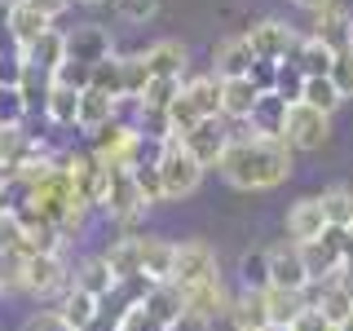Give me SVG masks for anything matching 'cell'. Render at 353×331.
I'll return each mask as SVG.
<instances>
[{"label": "cell", "instance_id": "1", "mask_svg": "<svg viewBox=\"0 0 353 331\" xmlns=\"http://www.w3.org/2000/svg\"><path fill=\"white\" fill-rule=\"evenodd\" d=\"M292 146L283 137H261V132H234L225 159H221V177L234 190H274L292 177Z\"/></svg>", "mask_w": 353, "mask_h": 331}, {"label": "cell", "instance_id": "36", "mask_svg": "<svg viewBox=\"0 0 353 331\" xmlns=\"http://www.w3.org/2000/svg\"><path fill=\"white\" fill-rule=\"evenodd\" d=\"M27 115H31V106L22 97L18 80H0V128H22Z\"/></svg>", "mask_w": 353, "mask_h": 331}, {"label": "cell", "instance_id": "39", "mask_svg": "<svg viewBox=\"0 0 353 331\" xmlns=\"http://www.w3.org/2000/svg\"><path fill=\"white\" fill-rule=\"evenodd\" d=\"M150 84V66L141 53H124V97H141Z\"/></svg>", "mask_w": 353, "mask_h": 331}, {"label": "cell", "instance_id": "34", "mask_svg": "<svg viewBox=\"0 0 353 331\" xmlns=\"http://www.w3.org/2000/svg\"><path fill=\"white\" fill-rule=\"evenodd\" d=\"M301 102L314 106V110H323V115H336V106L345 102V93L336 88V80H331V75H318V80H305Z\"/></svg>", "mask_w": 353, "mask_h": 331}, {"label": "cell", "instance_id": "16", "mask_svg": "<svg viewBox=\"0 0 353 331\" xmlns=\"http://www.w3.org/2000/svg\"><path fill=\"white\" fill-rule=\"evenodd\" d=\"M314 40H323L327 49H336V53H345V49H353V14L345 5H327L323 14H314V31H309Z\"/></svg>", "mask_w": 353, "mask_h": 331}, {"label": "cell", "instance_id": "47", "mask_svg": "<svg viewBox=\"0 0 353 331\" xmlns=\"http://www.w3.org/2000/svg\"><path fill=\"white\" fill-rule=\"evenodd\" d=\"M88 75H93L88 66H80V62H71V58H66V62H62V71L53 75V80L66 84V88H75V93H84V88H88Z\"/></svg>", "mask_w": 353, "mask_h": 331}, {"label": "cell", "instance_id": "37", "mask_svg": "<svg viewBox=\"0 0 353 331\" xmlns=\"http://www.w3.org/2000/svg\"><path fill=\"white\" fill-rule=\"evenodd\" d=\"M181 88H185L181 80H163V75H154V80L146 84V93H141L137 102H141V110H168L176 97H181Z\"/></svg>", "mask_w": 353, "mask_h": 331}, {"label": "cell", "instance_id": "25", "mask_svg": "<svg viewBox=\"0 0 353 331\" xmlns=\"http://www.w3.org/2000/svg\"><path fill=\"white\" fill-rule=\"evenodd\" d=\"M287 62L301 66L305 80H318V75H331V66H336V49H327V44L314 40V36H301V44H296V53Z\"/></svg>", "mask_w": 353, "mask_h": 331}, {"label": "cell", "instance_id": "38", "mask_svg": "<svg viewBox=\"0 0 353 331\" xmlns=\"http://www.w3.org/2000/svg\"><path fill=\"white\" fill-rule=\"evenodd\" d=\"M239 274H243V292H265L270 287V252H248L239 261Z\"/></svg>", "mask_w": 353, "mask_h": 331}, {"label": "cell", "instance_id": "32", "mask_svg": "<svg viewBox=\"0 0 353 331\" xmlns=\"http://www.w3.org/2000/svg\"><path fill=\"white\" fill-rule=\"evenodd\" d=\"M14 80L22 88V97H27V106L31 110H44V102H49V93H53V75L40 71V66H31V62H22Z\"/></svg>", "mask_w": 353, "mask_h": 331}, {"label": "cell", "instance_id": "6", "mask_svg": "<svg viewBox=\"0 0 353 331\" xmlns=\"http://www.w3.org/2000/svg\"><path fill=\"white\" fill-rule=\"evenodd\" d=\"M146 194H141L137 177L132 172H110L106 177V190H102V212L110 221H119L124 225V234H132V221H137L141 212H146Z\"/></svg>", "mask_w": 353, "mask_h": 331}, {"label": "cell", "instance_id": "52", "mask_svg": "<svg viewBox=\"0 0 353 331\" xmlns=\"http://www.w3.org/2000/svg\"><path fill=\"white\" fill-rule=\"evenodd\" d=\"M18 0H0V36H9V18H14Z\"/></svg>", "mask_w": 353, "mask_h": 331}, {"label": "cell", "instance_id": "31", "mask_svg": "<svg viewBox=\"0 0 353 331\" xmlns=\"http://www.w3.org/2000/svg\"><path fill=\"white\" fill-rule=\"evenodd\" d=\"M265 305H270V327H292L305 314V296L283 287H265Z\"/></svg>", "mask_w": 353, "mask_h": 331}, {"label": "cell", "instance_id": "41", "mask_svg": "<svg viewBox=\"0 0 353 331\" xmlns=\"http://www.w3.org/2000/svg\"><path fill=\"white\" fill-rule=\"evenodd\" d=\"M132 177H137V185H141V194H146L150 208L168 199V194H163V181H159V163H154V159H146L141 168H132Z\"/></svg>", "mask_w": 353, "mask_h": 331}, {"label": "cell", "instance_id": "4", "mask_svg": "<svg viewBox=\"0 0 353 331\" xmlns=\"http://www.w3.org/2000/svg\"><path fill=\"white\" fill-rule=\"evenodd\" d=\"M327 137H331V115H323V110H314V106H305V102H292V106H287L283 141L292 150L314 154V150L327 146Z\"/></svg>", "mask_w": 353, "mask_h": 331}, {"label": "cell", "instance_id": "9", "mask_svg": "<svg viewBox=\"0 0 353 331\" xmlns=\"http://www.w3.org/2000/svg\"><path fill=\"white\" fill-rule=\"evenodd\" d=\"M305 265H309V279H336L340 265H345V252H349V230H327L323 239L305 243Z\"/></svg>", "mask_w": 353, "mask_h": 331}, {"label": "cell", "instance_id": "51", "mask_svg": "<svg viewBox=\"0 0 353 331\" xmlns=\"http://www.w3.org/2000/svg\"><path fill=\"white\" fill-rule=\"evenodd\" d=\"M168 331H212V323L208 318H194V314H181V318H172Z\"/></svg>", "mask_w": 353, "mask_h": 331}, {"label": "cell", "instance_id": "33", "mask_svg": "<svg viewBox=\"0 0 353 331\" xmlns=\"http://www.w3.org/2000/svg\"><path fill=\"white\" fill-rule=\"evenodd\" d=\"M323 208H327L331 230H349L353 234V185H331V190H323Z\"/></svg>", "mask_w": 353, "mask_h": 331}, {"label": "cell", "instance_id": "48", "mask_svg": "<svg viewBox=\"0 0 353 331\" xmlns=\"http://www.w3.org/2000/svg\"><path fill=\"white\" fill-rule=\"evenodd\" d=\"M292 327H296V331H336V323H331L323 309H305V314L296 318Z\"/></svg>", "mask_w": 353, "mask_h": 331}, {"label": "cell", "instance_id": "20", "mask_svg": "<svg viewBox=\"0 0 353 331\" xmlns=\"http://www.w3.org/2000/svg\"><path fill=\"white\" fill-rule=\"evenodd\" d=\"M102 257H106L110 274H115L119 283H128V279H146V270H141V234H119V239L102 252Z\"/></svg>", "mask_w": 353, "mask_h": 331}, {"label": "cell", "instance_id": "8", "mask_svg": "<svg viewBox=\"0 0 353 331\" xmlns=\"http://www.w3.org/2000/svg\"><path fill=\"white\" fill-rule=\"evenodd\" d=\"M62 168L66 177H71V185H75V194H80V203L84 208H102V190H106V168L97 163V154L93 150H80V154H62Z\"/></svg>", "mask_w": 353, "mask_h": 331}, {"label": "cell", "instance_id": "5", "mask_svg": "<svg viewBox=\"0 0 353 331\" xmlns=\"http://www.w3.org/2000/svg\"><path fill=\"white\" fill-rule=\"evenodd\" d=\"M221 279L216 270V248L208 239H185L176 243V265H172V287L176 292H190L199 283H212Z\"/></svg>", "mask_w": 353, "mask_h": 331}, {"label": "cell", "instance_id": "12", "mask_svg": "<svg viewBox=\"0 0 353 331\" xmlns=\"http://www.w3.org/2000/svg\"><path fill=\"white\" fill-rule=\"evenodd\" d=\"M110 53H115V44H110V31L97 27V22H80L75 31H66V58L80 62L93 71L97 62H106Z\"/></svg>", "mask_w": 353, "mask_h": 331}, {"label": "cell", "instance_id": "30", "mask_svg": "<svg viewBox=\"0 0 353 331\" xmlns=\"http://www.w3.org/2000/svg\"><path fill=\"white\" fill-rule=\"evenodd\" d=\"M185 97L199 106V115H203V119H221V80H216L212 71L185 80Z\"/></svg>", "mask_w": 353, "mask_h": 331}, {"label": "cell", "instance_id": "27", "mask_svg": "<svg viewBox=\"0 0 353 331\" xmlns=\"http://www.w3.org/2000/svg\"><path fill=\"white\" fill-rule=\"evenodd\" d=\"M22 62H31V66H40V71L58 75V71H62V62H66V31L53 27L44 40H36L27 53H22Z\"/></svg>", "mask_w": 353, "mask_h": 331}, {"label": "cell", "instance_id": "21", "mask_svg": "<svg viewBox=\"0 0 353 331\" xmlns=\"http://www.w3.org/2000/svg\"><path fill=\"white\" fill-rule=\"evenodd\" d=\"M115 115H119V97H106V93H97V88H84V93H80V115H75V128L93 137V132H102Z\"/></svg>", "mask_w": 353, "mask_h": 331}, {"label": "cell", "instance_id": "53", "mask_svg": "<svg viewBox=\"0 0 353 331\" xmlns=\"http://www.w3.org/2000/svg\"><path fill=\"white\" fill-rule=\"evenodd\" d=\"M296 5L305 9V14H323L327 5H336V0H296Z\"/></svg>", "mask_w": 353, "mask_h": 331}, {"label": "cell", "instance_id": "13", "mask_svg": "<svg viewBox=\"0 0 353 331\" xmlns=\"http://www.w3.org/2000/svg\"><path fill=\"white\" fill-rule=\"evenodd\" d=\"M185 150L194 154L203 168H221V159H225V150H230V141H234V132H230L221 119H203L194 132H185Z\"/></svg>", "mask_w": 353, "mask_h": 331}, {"label": "cell", "instance_id": "28", "mask_svg": "<svg viewBox=\"0 0 353 331\" xmlns=\"http://www.w3.org/2000/svg\"><path fill=\"white\" fill-rule=\"evenodd\" d=\"M287 106L292 102H283L279 93H265L261 102H256V110H252V132H261V137H283V119H287Z\"/></svg>", "mask_w": 353, "mask_h": 331}, {"label": "cell", "instance_id": "44", "mask_svg": "<svg viewBox=\"0 0 353 331\" xmlns=\"http://www.w3.org/2000/svg\"><path fill=\"white\" fill-rule=\"evenodd\" d=\"M22 331H75V327L66 323L58 309H40V314H31L27 323H22Z\"/></svg>", "mask_w": 353, "mask_h": 331}, {"label": "cell", "instance_id": "54", "mask_svg": "<svg viewBox=\"0 0 353 331\" xmlns=\"http://www.w3.org/2000/svg\"><path fill=\"white\" fill-rule=\"evenodd\" d=\"M340 331H353V314H349V318H345V323H340Z\"/></svg>", "mask_w": 353, "mask_h": 331}, {"label": "cell", "instance_id": "46", "mask_svg": "<svg viewBox=\"0 0 353 331\" xmlns=\"http://www.w3.org/2000/svg\"><path fill=\"white\" fill-rule=\"evenodd\" d=\"M248 80L261 88V93H274V88H279V62H252V71H248Z\"/></svg>", "mask_w": 353, "mask_h": 331}, {"label": "cell", "instance_id": "35", "mask_svg": "<svg viewBox=\"0 0 353 331\" xmlns=\"http://www.w3.org/2000/svg\"><path fill=\"white\" fill-rule=\"evenodd\" d=\"M88 88H97L106 97H124V53H110L106 62H97L93 75H88Z\"/></svg>", "mask_w": 353, "mask_h": 331}, {"label": "cell", "instance_id": "17", "mask_svg": "<svg viewBox=\"0 0 353 331\" xmlns=\"http://www.w3.org/2000/svg\"><path fill=\"white\" fill-rule=\"evenodd\" d=\"M261 97H265V93H261V88L248 80V75H234V80H221V119H234V124H248Z\"/></svg>", "mask_w": 353, "mask_h": 331}, {"label": "cell", "instance_id": "7", "mask_svg": "<svg viewBox=\"0 0 353 331\" xmlns=\"http://www.w3.org/2000/svg\"><path fill=\"white\" fill-rule=\"evenodd\" d=\"M243 36H248L252 53H256L261 62H287L296 53V44H301V31L287 27L283 18H261V22H252Z\"/></svg>", "mask_w": 353, "mask_h": 331}, {"label": "cell", "instance_id": "24", "mask_svg": "<svg viewBox=\"0 0 353 331\" xmlns=\"http://www.w3.org/2000/svg\"><path fill=\"white\" fill-rule=\"evenodd\" d=\"M230 323H234V331H270L265 292H239L234 305H230Z\"/></svg>", "mask_w": 353, "mask_h": 331}, {"label": "cell", "instance_id": "29", "mask_svg": "<svg viewBox=\"0 0 353 331\" xmlns=\"http://www.w3.org/2000/svg\"><path fill=\"white\" fill-rule=\"evenodd\" d=\"M75 115H80V93L53 80V93H49V102H44V119H49L53 128H75Z\"/></svg>", "mask_w": 353, "mask_h": 331}, {"label": "cell", "instance_id": "40", "mask_svg": "<svg viewBox=\"0 0 353 331\" xmlns=\"http://www.w3.org/2000/svg\"><path fill=\"white\" fill-rule=\"evenodd\" d=\"M119 331H168V323H163V318L141 301V305H132L128 314L119 318Z\"/></svg>", "mask_w": 353, "mask_h": 331}, {"label": "cell", "instance_id": "18", "mask_svg": "<svg viewBox=\"0 0 353 331\" xmlns=\"http://www.w3.org/2000/svg\"><path fill=\"white\" fill-rule=\"evenodd\" d=\"M146 66H150V80L154 75H163V80H185V66H190V49H185L181 40H172V36H163V40H154L146 53Z\"/></svg>", "mask_w": 353, "mask_h": 331}, {"label": "cell", "instance_id": "10", "mask_svg": "<svg viewBox=\"0 0 353 331\" xmlns=\"http://www.w3.org/2000/svg\"><path fill=\"white\" fill-rule=\"evenodd\" d=\"M309 283H314V279H309V265H305L301 243L287 239L283 248H270V287H283V292H305Z\"/></svg>", "mask_w": 353, "mask_h": 331}, {"label": "cell", "instance_id": "45", "mask_svg": "<svg viewBox=\"0 0 353 331\" xmlns=\"http://www.w3.org/2000/svg\"><path fill=\"white\" fill-rule=\"evenodd\" d=\"M331 80H336V88L345 93V102L353 97V49L336 53V66H331Z\"/></svg>", "mask_w": 353, "mask_h": 331}, {"label": "cell", "instance_id": "15", "mask_svg": "<svg viewBox=\"0 0 353 331\" xmlns=\"http://www.w3.org/2000/svg\"><path fill=\"white\" fill-rule=\"evenodd\" d=\"M252 62H256V53H252V44H248V36H243V31H239V36H225V40L212 44V75H216V80L248 75Z\"/></svg>", "mask_w": 353, "mask_h": 331}, {"label": "cell", "instance_id": "23", "mask_svg": "<svg viewBox=\"0 0 353 331\" xmlns=\"http://www.w3.org/2000/svg\"><path fill=\"white\" fill-rule=\"evenodd\" d=\"M71 287H80V292L97 296V301H106V296H110V292L119 287V279L110 274L106 257H84V261H80V270L71 274Z\"/></svg>", "mask_w": 353, "mask_h": 331}, {"label": "cell", "instance_id": "50", "mask_svg": "<svg viewBox=\"0 0 353 331\" xmlns=\"http://www.w3.org/2000/svg\"><path fill=\"white\" fill-rule=\"evenodd\" d=\"M336 287H340V292H349V296H353V234H349V252H345V265H340V274H336Z\"/></svg>", "mask_w": 353, "mask_h": 331}, {"label": "cell", "instance_id": "56", "mask_svg": "<svg viewBox=\"0 0 353 331\" xmlns=\"http://www.w3.org/2000/svg\"><path fill=\"white\" fill-rule=\"evenodd\" d=\"M270 331H296V327H270Z\"/></svg>", "mask_w": 353, "mask_h": 331}, {"label": "cell", "instance_id": "42", "mask_svg": "<svg viewBox=\"0 0 353 331\" xmlns=\"http://www.w3.org/2000/svg\"><path fill=\"white\" fill-rule=\"evenodd\" d=\"M115 14L124 22H132V27H146L159 14V0H115Z\"/></svg>", "mask_w": 353, "mask_h": 331}, {"label": "cell", "instance_id": "22", "mask_svg": "<svg viewBox=\"0 0 353 331\" xmlns=\"http://www.w3.org/2000/svg\"><path fill=\"white\" fill-rule=\"evenodd\" d=\"M172 265H176V243L159 234H141V270L150 283H172Z\"/></svg>", "mask_w": 353, "mask_h": 331}, {"label": "cell", "instance_id": "19", "mask_svg": "<svg viewBox=\"0 0 353 331\" xmlns=\"http://www.w3.org/2000/svg\"><path fill=\"white\" fill-rule=\"evenodd\" d=\"M53 31V18H44L40 9H31V5H14V18H9V40H14V49H18V58L31 49L36 40H44Z\"/></svg>", "mask_w": 353, "mask_h": 331}, {"label": "cell", "instance_id": "26", "mask_svg": "<svg viewBox=\"0 0 353 331\" xmlns=\"http://www.w3.org/2000/svg\"><path fill=\"white\" fill-rule=\"evenodd\" d=\"M58 314H62L75 331H88V327L97 323V314H102V301H97V296H88V292H80V287H71V292H62Z\"/></svg>", "mask_w": 353, "mask_h": 331}, {"label": "cell", "instance_id": "2", "mask_svg": "<svg viewBox=\"0 0 353 331\" xmlns=\"http://www.w3.org/2000/svg\"><path fill=\"white\" fill-rule=\"evenodd\" d=\"M154 163H159V181H163V194L168 199H190L199 185H203V172H208L203 163L185 150L181 137H163Z\"/></svg>", "mask_w": 353, "mask_h": 331}, {"label": "cell", "instance_id": "55", "mask_svg": "<svg viewBox=\"0 0 353 331\" xmlns=\"http://www.w3.org/2000/svg\"><path fill=\"white\" fill-rule=\"evenodd\" d=\"M80 5H106V0H80Z\"/></svg>", "mask_w": 353, "mask_h": 331}, {"label": "cell", "instance_id": "11", "mask_svg": "<svg viewBox=\"0 0 353 331\" xmlns=\"http://www.w3.org/2000/svg\"><path fill=\"white\" fill-rule=\"evenodd\" d=\"M327 208H323V194H305V199H296L292 208H287V239L292 243H314V239H323L327 234Z\"/></svg>", "mask_w": 353, "mask_h": 331}, {"label": "cell", "instance_id": "14", "mask_svg": "<svg viewBox=\"0 0 353 331\" xmlns=\"http://www.w3.org/2000/svg\"><path fill=\"white\" fill-rule=\"evenodd\" d=\"M181 305H185V314H194V318H230V305H234V296H230V287L212 279V283H199L190 287V292H181Z\"/></svg>", "mask_w": 353, "mask_h": 331}, {"label": "cell", "instance_id": "49", "mask_svg": "<svg viewBox=\"0 0 353 331\" xmlns=\"http://www.w3.org/2000/svg\"><path fill=\"white\" fill-rule=\"evenodd\" d=\"M22 5H31V9H40L44 18H58V14H66V9L75 5V0H22Z\"/></svg>", "mask_w": 353, "mask_h": 331}, {"label": "cell", "instance_id": "3", "mask_svg": "<svg viewBox=\"0 0 353 331\" xmlns=\"http://www.w3.org/2000/svg\"><path fill=\"white\" fill-rule=\"evenodd\" d=\"M18 292L36 296V301H44V296H53V292H71V270H66L62 252L22 257L18 261Z\"/></svg>", "mask_w": 353, "mask_h": 331}, {"label": "cell", "instance_id": "43", "mask_svg": "<svg viewBox=\"0 0 353 331\" xmlns=\"http://www.w3.org/2000/svg\"><path fill=\"white\" fill-rule=\"evenodd\" d=\"M301 88H305V75L296 62H279V88L274 93L283 97V102H301Z\"/></svg>", "mask_w": 353, "mask_h": 331}]
</instances>
